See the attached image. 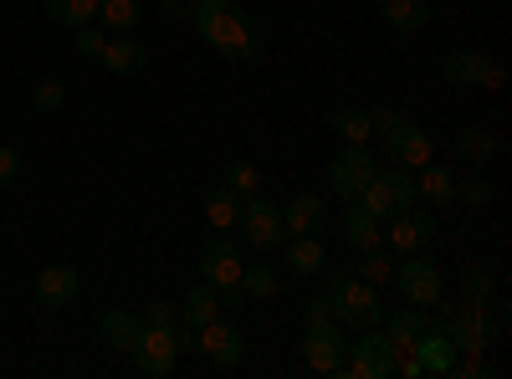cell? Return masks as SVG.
I'll use <instances>...</instances> for the list:
<instances>
[{"instance_id":"cell-4","label":"cell","mask_w":512,"mask_h":379,"mask_svg":"<svg viewBox=\"0 0 512 379\" xmlns=\"http://www.w3.org/2000/svg\"><path fill=\"white\" fill-rule=\"evenodd\" d=\"M415 200H420V195H415V175H410V170H395V164H390V170H379V175L359 190V205L369 210L374 221H395L400 210H410Z\"/></svg>"},{"instance_id":"cell-2","label":"cell","mask_w":512,"mask_h":379,"mask_svg":"<svg viewBox=\"0 0 512 379\" xmlns=\"http://www.w3.org/2000/svg\"><path fill=\"white\" fill-rule=\"evenodd\" d=\"M328 303L333 318L344 328H379L384 323V303H379V287L354 277V272H333L328 277Z\"/></svg>"},{"instance_id":"cell-30","label":"cell","mask_w":512,"mask_h":379,"mask_svg":"<svg viewBox=\"0 0 512 379\" xmlns=\"http://www.w3.org/2000/svg\"><path fill=\"white\" fill-rule=\"evenodd\" d=\"M103 339L118 349V354H128V349H134L139 344V333H144V318L139 313H103Z\"/></svg>"},{"instance_id":"cell-8","label":"cell","mask_w":512,"mask_h":379,"mask_svg":"<svg viewBox=\"0 0 512 379\" xmlns=\"http://www.w3.org/2000/svg\"><path fill=\"white\" fill-rule=\"evenodd\" d=\"M349 364V328L328 318V323H308V369L313 374H344Z\"/></svg>"},{"instance_id":"cell-15","label":"cell","mask_w":512,"mask_h":379,"mask_svg":"<svg viewBox=\"0 0 512 379\" xmlns=\"http://www.w3.org/2000/svg\"><path fill=\"white\" fill-rule=\"evenodd\" d=\"M405 354H415V359L425 364V374H451V364H456V344H451L446 323H425L420 339H415Z\"/></svg>"},{"instance_id":"cell-17","label":"cell","mask_w":512,"mask_h":379,"mask_svg":"<svg viewBox=\"0 0 512 379\" xmlns=\"http://www.w3.org/2000/svg\"><path fill=\"white\" fill-rule=\"evenodd\" d=\"M113 77H134V72H144L149 67V47L139 36H108V47H103V57H98Z\"/></svg>"},{"instance_id":"cell-45","label":"cell","mask_w":512,"mask_h":379,"mask_svg":"<svg viewBox=\"0 0 512 379\" xmlns=\"http://www.w3.org/2000/svg\"><path fill=\"white\" fill-rule=\"evenodd\" d=\"M159 11H164V16H190L195 0H159Z\"/></svg>"},{"instance_id":"cell-33","label":"cell","mask_w":512,"mask_h":379,"mask_svg":"<svg viewBox=\"0 0 512 379\" xmlns=\"http://www.w3.org/2000/svg\"><path fill=\"white\" fill-rule=\"evenodd\" d=\"M390 272H395V251H384V246H369V251H359L354 277H364V282L384 287V282H390Z\"/></svg>"},{"instance_id":"cell-32","label":"cell","mask_w":512,"mask_h":379,"mask_svg":"<svg viewBox=\"0 0 512 379\" xmlns=\"http://www.w3.org/2000/svg\"><path fill=\"white\" fill-rule=\"evenodd\" d=\"M241 298H251V303H262V298H272V292H277V272L267 267V262H246L241 267Z\"/></svg>"},{"instance_id":"cell-35","label":"cell","mask_w":512,"mask_h":379,"mask_svg":"<svg viewBox=\"0 0 512 379\" xmlns=\"http://www.w3.org/2000/svg\"><path fill=\"white\" fill-rule=\"evenodd\" d=\"M72 47H77L82 57H103V47H108V31H103L98 21H88V26H77V31H72Z\"/></svg>"},{"instance_id":"cell-13","label":"cell","mask_w":512,"mask_h":379,"mask_svg":"<svg viewBox=\"0 0 512 379\" xmlns=\"http://www.w3.org/2000/svg\"><path fill=\"white\" fill-rule=\"evenodd\" d=\"M441 323H446V333H451L456 354H482V349L492 344V318H487V308L466 303L461 313H446Z\"/></svg>"},{"instance_id":"cell-44","label":"cell","mask_w":512,"mask_h":379,"mask_svg":"<svg viewBox=\"0 0 512 379\" xmlns=\"http://www.w3.org/2000/svg\"><path fill=\"white\" fill-rule=\"evenodd\" d=\"M502 82H507V72H502V62L492 57V62H487V72H482V88H502Z\"/></svg>"},{"instance_id":"cell-3","label":"cell","mask_w":512,"mask_h":379,"mask_svg":"<svg viewBox=\"0 0 512 379\" xmlns=\"http://www.w3.org/2000/svg\"><path fill=\"white\" fill-rule=\"evenodd\" d=\"M395 282H400V298L410 303V308H441L446 303V277H441V267L431 262V257H420V251H405V262L390 272Z\"/></svg>"},{"instance_id":"cell-20","label":"cell","mask_w":512,"mask_h":379,"mask_svg":"<svg viewBox=\"0 0 512 379\" xmlns=\"http://www.w3.org/2000/svg\"><path fill=\"white\" fill-rule=\"evenodd\" d=\"M77 287H82V277L72 267H47V272L36 277V303L47 308V313H57V308H67L77 298Z\"/></svg>"},{"instance_id":"cell-22","label":"cell","mask_w":512,"mask_h":379,"mask_svg":"<svg viewBox=\"0 0 512 379\" xmlns=\"http://www.w3.org/2000/svg\"><path fill=\"white\" fill-rule=\"evenodd\" d=\"M241 200H246V195H236L231 185H210V190H200V210H205V221L216 226V231H236V221H241Z\"/></svg>"},{"instance_id":"cell-25","label":"cell","mask_w":512,"mask_h":379,"mask_svg":"<svg viewBox=\"0 0 512 379\" xmlns=\"http://www.w3.org/2000/svg\"><path fill=\"white\" fill-rule=\"evenodd\" d=\"M384 26L390 31H425L431 26V0H384Z\"/></svg>"},{"instance_id":"cell-37","label":"cell","mask_w":512,"mask_h":379,"mask_svg":"<svg viewBox=\"0 0 512 379\" xmlns=\"http://www.w3.org/2000/svg\"><path fill=\"white\" fill-rule=\"evenodd\" d=\"M31 108L36 113H57L62 108V82H52V77L36 82V88H31Z\"/></svg>"},{"instance_id":"cell-14","label":"cell","mask_w":512,"mask_h":379,"mask_svg":"<svg viewBox=\"0 0 512 379\" xmlns=\"http://www.w3.org/2000/svg\"><path fill=\"white\" fill-rule=\"evenodd\" d=\"M384 236H390V251H395V257H405V251H425V241H431L436 236V216H431V210H400V216L390 221V231H384Z\"/></svg>"},{"instance_id":"cell-40","label":"cell","mask_w":512,"mask_h":379,"mask_svg":"<svg viewBox=\"0 0 512 379\" xmlns=\"http://www.w3.org/2000/svg\"><path fill=\"white\" fill-rule=\"evenodd\" d=\"M456 200H466V205H487V200H492V185H487V180H456Z\"/></svg>"},{"instance_id":"cell-10","label":"cell","mask_w":512,"mask_h":379,"mask_svg":"<svg viewBox=\"0 0 512 379\" xmlns=\"http://www.w3.org/2000/svg\"><path fill=\"white\" fill-rule=\"evenodd\" d=\"M195 349L216 364V369H236L246 359V333L236 323H221V318H210L205 328H195Z\"/></svg>"},{"instance_id":"cell-41","label":"cell","mask_w":512,"mask_h":379,"mask_svg":"<svg viewBox=\"0 0 512 379\" xmlns=\"http://www.w3.org/2000/svg\"><path fill=\"white\" fill-rule=\"evenodd\" d=\"M395 123H400V113H395V108H384V103H374V108H369V129H374V139H384V134L395 129Z\"/></svg>"},{"instance_id":"cell-21","label":"cell","mask_w":512,"mask_h":379,"mask_svg":"<svg viewBox=\"0 0 512 379\" xmlns=\"http://www.w3.org/2000/svg\"><path fill=\"white\" fill-rule=\"evenodd\" d=\"M451 149H456V159H466V164H487V159L502 154V139H497L492 129H482V123H466V129L451 134Z\"/></svg>"},{"instance_id":"cell-39","label":"cell","mask_w":512,"mask_h":379,"mask_svg":"<svg viewBox=\"0 0 512 379\" xmlns=\"http://www.w3.org/2000/svg\"><path fill=\"white\" fill-rule=\"evenodd\" d=\"M139 318H144L149 328H169V333H175V328H180V313H175V308H169V303H149V308H144Z\"/></svg>"},{"instance_id":"cell-28","label":"cell","mask_w":512,"mask_h":379,"mask_svg":"<svg viewBox=\"0 0 512 379\" xmlns=\"http://www.w3.org/2000/svg\"><path fill=\"white\" fill-rule=\"evenodd\" d=\"M379 221L369 216V210L359 205V200H349V210H344V241L354 246V251H369V246H379Z\"/></svg>"},{"instance_id":"cell-18","label":"cell","mask_w":512,"mask_h":379,"mask_svg":"<svg viewBox=\"0 0 512 379\" xmlns=\"http://www.w3.org/2000/svg\"><path fill=\"white\" fill-rule=\"evenodd\" d=\"M487 52H477V47H456V52H446L441 57V77L451 82V88H482V72H487Z\"/></svg>"},{"instance_id":"cell-24","label":"cell","mask_w":512,"mask_h":379,"mask_svg":"<svg viewBox=\"0 0 512 379\" xmlns=\"http://www.w3.org/2000/svg\"><path fill=\"white\" fill-rule=\"evenodd\" d=\"M144 21L139 0H98V26L108 36H134V26Z\"/></svg>"},{"instance_id":"cell-5","label":"cell","mask_w":512,"mask_h":379,"mask_svg":"<svg viewBox=\"0 0 512 379\" xmlns=\"http://www.w3.org/2000/svg\"><path fill=\"white\" fill-rule=\"evenodd\" d=\"M379 175V159L369 154V144H344L328 159V190L338 200H359V190Z\"/></svg>"},{"instance_id":"cell-38","label":"cell","mask_w":512,"mask_h":379,"mask_svg":"<svg viewBox=\"0 0 512 379\" xmlns=\"http://www.w3.org/2000/svg\"><path fill=\"white\" fill-rule=\"evenodd\" d=\"M21 180V149L16 144H0V190H11Z\"/></svg>"},{"instance_id":"cell-11","label":"cell","mask_w":512,"mask_h":379,"mask_svg":"<svg viewBox=\"0 0 512 379\" xmlns=\"http://www.w3.org/2000/svg\"><path fill=\"white\" fill-rule=\"evenodd\" d=\"M384 154H390V164H395V170H420V164H431L436 159V139L431 134H425V129H415V123H395V129L390 134H384Z\"/></svg>"},{"instance_id":"cell-43","label":"cell","mask_w":512,"mask_h":379,"mask_svg":"<svg viewBox=\"0 0 512 379\" xmlns=\"http://www.w3.org/2000/svg\"><path fill=\"white\" fill-rule=\"evenodd\" d=\"M333 318V303H328V292H323V298H313L308 308H303V323H328Z\"/></svg>"},{"instance_id":"cell-34","label":"cell","mask_w":512,"mask_h":379,"mask_svg":"<svg viewBox=\"0 0 512 379\" xmlns=\"http://www.w3.org/2000/svg\"><path fill=\"white\" fill-rule=\"evenodd\" d=\"M461 292H466V303H472V308H487V303L497 298V277H492V272H482V267H466Z\"/></svg>"},{"instance_id":"cell-12","label":"cell","mask_w":512,"mask_h":379,"mask_svg":"<svg viewBox=\"0 0 512 379\" xmlns=\"http://www.w3.org/2000/svg\"><path fill=\"white\" fill-rule=\"evenodd\" d=\"M128 359H134L139 374L164 379L169 369H175V359H180V344H175V333H169V328H149L144 323V333H139V344L128 349Z\"/></svg>"},{"instance_id":"cell-1","label":"cell","mask_w":512,"mask_h":379,"mask_svg":"<svg viewBox=\"0 0 512 379\" xmlns=\"http://www.w3.org/2000/svg\"><path fill=\"white\" fill-rule=\"evenodd\" d=\"M195 31L210 52H221L241 67L251 62H262V31L251 26V16L241 11V0H195V11H190Z\"/></svg>"},{"instance_id":"cell-7","label":"cell","mask_w":512,"mask_h":379,"mask_svg":"<svg viewBox=\"0 0 512 379\" xmlns=\"http://www.w3.org/2000/svg\"><path fill=\"white\" fill-rule=\"evenodd\" d=\"M241 267H246V262L236 257V246H231V241L216 236V241H205V246H200V277L221 292V303H246V298H241V287H236V282H241Z\"/></svg>"},{"instance_id":"cell-29","label":"cell","mask_w":512,"mask_h":379,"mask_svg":"<svg viewBox=\"0 0 512 379\" xmlns=\"http://www.w3.org/2000/svg\"><path fill=\"white\" fill-rule=\"evenodd\" d=\"M328 123H333V134L344 139V144H364V139H374V129H369V108H359V103L333 108Z\"/></svg>"},{"instance_id":"cell-16","label":"cell","mask_w":512,"mask_h":379,"mask_svg":"<svg viewBox=\"0 0 512 379\" xmlns=\"http://www.w3.org/2000/svg\"><path fill=\"white\" fill-rule=\"evenodd\" d=\"M323 221H328V200L323 195H292L282 205V231L287 236H323Z\"/></svg>"},{"instance_id":"cell-36","label":"cell","mask_w":512,"mask_h":379,"mask_svg":"<svg viewBox=\"0 0 512 379\" xmlns=\"http://www.w3.org/2000/svg\"><path fill=\"white\" fill-rule=\"evenodd\" d=\"M226 180H231V190H236V195H251L256 185H262V175H256V164H251V159H231Z\"/></svg>"},{"instance_id":"cell-42","label":"cell","mask_w":512,"mask_h":379,"mask_svg":"<svg viewBox=\"0 0 512 379\" xmlns=\"http://www.w3.org/2000/svg\"><path fill=\"white\" fill-rule=\"evenodd\" d=\"M451 374H456V379H487L492 369H487V359H482V354H466V359H456V364H451Z\"/></svg>"},{"instance_id":"cell-23","label":"cell","mask_w":512,"mask_h":379,"mask_svg":"<svg viewBox=\"0 0 512 379\" xmlns=\"http://www.w3.org/2000/svg\"><path fill=\"white\" fill-rule=\"evenodd\" d=\"M415 195L420 200H431V205H446V200H456V175L446 170V164H420L415 170Z\"/></svg>"},{"instance_id":"cell-19","label":"cell","mask_w":512,"mask_h":379,"mask_svg":"<svg viewBox=\"0 0 512 379\" xmlns=\"http://www.w3.org/2000/svg\"><path fill=\"white\" fill-rule=\"evenodd\" d=\"M282 257H287V272H292V277H318V272H328V251H323L318 236H287V241H282Z\"/></svg>"},{"instance_id":"cell-27","label":"cell","mask_w":512,"mask_h":379,"mask_svg":"<svg viewBox=\"0 0 512 379\" xmlns=\"http://www.w3.org/2000/svg\"><path fill=\"white\" fill-rule=\"evenodd\" d=\"M210 318H221V292L216 287H190L185 292V303H180V323H190V328H205Z\"/></svg>"},{"instance_id":"cell-6","label":"cell","mask_w":512,"mask_h":379,"mask_svg":"<svg viewBox=\"0 0 512 379\" xmlns=\"http://www.w3.org/2000/svg\"><path fill=\"white\" fill-rule=\"evenodd\" d=\"M395 344L384 339L379 328H359V339H349V379H395Z\"/></svg>"},{"instance_id":"cell-9","label":"cell","mask_w":512,"mask_h":379,"mask_svg":"<svg viewBox=\"0 0 512 379\" xmlns=\"http://www.w3.org/2000/svg\"><path fill=\"white\" fill-rule=\"evenodd\" d=\"M236 231H241L246 246H256V251H277V246L287 241V231H282V210H277L272 200H256V195L241 200V221H236Z\"/></svg>"},{"instance_id":"cell-26","label":"cell","mask_w":512,"mask_h":379,"mask_svg":"<svg viewBox=\"0 0 512 379\" xmlns=\"http://www.w3.org/2000/svg\"><path fill=\"white\" fill-rule=\"evenodd\" d=\"M431 323L425 318V308H400V313H384V339L395 344V354H405L415 339H420V328Z\"/></svg>"},{"instance_id":"cell-31","label":"cell","mask_w":512,"mask_h":379,"mask_svg":"<svg viewBox=\"0 0 512 379\" xmlns=\"http://www.w3.org/2000/svg\"><path fill=\"white\" fill-rule=\"evenodd\" d=\"M47 16H52L57 26L77 31V26L98 21V0H47Z\"/></svg>"}]
</instances>
